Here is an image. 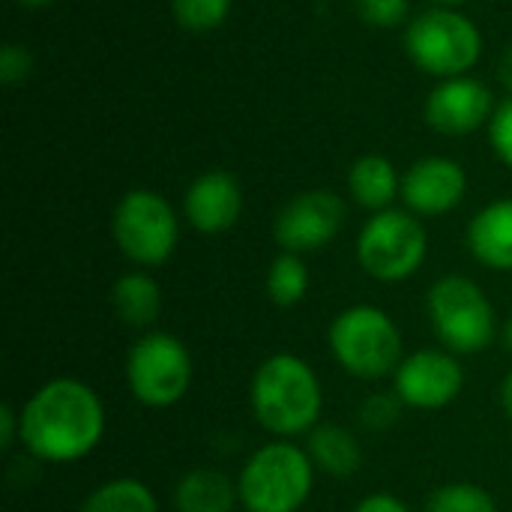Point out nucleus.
<instances>
[{"instance_id":"nucleus-1","label":"nucleus","mask_w":512,"mask_h":512,"mask_svg":"<svg viewBox=\"0 0 512 512\" xmlns=\"http://www.w3.org/2000/svg\"><path fill=\"white\" fill-rule=\"evenodd\" d=\"M21 444L45 465L87 459L105 435V405L78 378H51L21 405Z\"/></svg>"},{"instance_id":"nucleus-2","label":"nucleus","mask_w":512,"mask_h":512,"mask_svg":"<svg viewBox=\"0 0 512 512\" xmlns=\"http://www.w3.org/2000/svg\"><path fill=\"white\" fill-rule=\"evenodd\" d=\"M249 405L261 429L276 438L309 435L321 423L324 390L315 369L297 354L267 357L249 384Z\"/></svg>"},{"instance_id":"nucleus-3","label":"nucleus","mask_w":512,"mask_h":512,"mask_svg":"<svg viewBox=\"0 0 512 512\" xmlns=\"http://www.w3.org/2000/svg\"><path fill=\"white\" fill-rule=\"evenodd\" d=\"M315 489V465L306 447L285 438L261 444L240 468L237 492L246 512H300Z\"/></svg>"},{"instance_id":"nucleus-4","label":"nucleus","mask_w":512,"mask_h":512,"mask_svg":"<svg viewBox=\"0 0 512 512\" xmlns=\"http://www.w3.org/2000/svg\"><path fill=\"white\" fill-rule=\"evenodd\" d=\"M402 42L411 63L438 81L471 75L486 48L483 30L471 15L441 6H429L426 12L414 15L405 27Z\"/></svg>"},{"instance_id":"nucleus-5","label":"nucleus","mask_w":512,"mask_h":512,"mask_svg":"<svg viewBox=\"0 0 512 512\" xmlns=\"http://www.w3.org/2000/svg\"><path fill=\"white\" fill-rule=\"evenodd\" d=\"M327 345L333 360L360 381H381L396 375L399 363L405 360L402 330L384 309L369 303L339 312L327 330Z\"/></svg>"},{"instance_id":"nucleus-6","label":"nucleus","mask_w":512,"mask_h":512,"mask_svg":"<svg viewBox=\"0 0 512 512\" xmlns=\"http://www.w3.org/2000/svg\"><path fill=\"white\" fill-rule=\"evenodd\" d=\"M426 312L438 342L453 354H480L498 336L495 306L468 276H441L426 294Z\"/></svg>"},{"instance_id":"nucleus-7","label":"nucleus","mask_w":512,"mask_h":512,"mask_svg":"<svg viewBox=\"0 0 512 512\" xmlns=\"http://www.w3.org/2000/svg\"><path fill=\"white\" fill-rule=\"evenodd\" d=\"M111 237L135 267H162L180 243V219L156 189H129L111 213Z\"/></svg>"},{"instance_id":"nucleus-8","label":"nucleus","mask_w":512,"mask_h":512,"mask_svg":"<svg viewBox=\"0 0 512 512\" xmlns=\"http://www.w3.org/2000/svg\"><path fill=\"white\" fill-rule=\"evenodd\" d=\"M429 255V234L411 210H381L366 219L357 237V264L375 282L411 279Z\"/></svg>"},{"instance_id":"nucleus-9","label":"nucleus","mask_w":512,"mask_h":512,"mask_svg":"<svg viewBox=\"0 0 512 512\" xmlns=\"http://www.w3.org/2000/svg\"><path fill=\"white\" fill-rule=\"evenodd\" d=\"M192 354L171 333H144L126 357V384L138 405L171 408L192 387Z\"/></svg>"},{"instance_id":"nucleus-10","label":"nucleus","mask_w":512,"mask_h":512,"mask_svg":"<svg viewBox=\"0 0 512 512\" xmlns=\"http://www.w3.org/2000/svg\"><path fill=\"white\" fill-rule=\"evenodd\" d=\"M348 207L333 189H306L294 195L273 222V237L282 252L309 255L336 240L345 228Z\"/></svg>"},{"instance_id":"nucleus-11","label":"nucleus","mask_w":512,"mask_h":512,"mask_svg":"<svg viewBox=\"0 0 512 512\" xmlns=\"http://www.w3.org/2000/svg\"><path fill=\"white\" fill-rule=\"evenodd\" d=\"M462 390L465 369L459 354L447 348H420L408 354L393 375V393L414 411H441L453 405Z\"/></svg>"},{"instance_id":"nucleus-12","label":"nucleus","mask_w":512,"mask_h":512,"mask_svg":"<svg viewBox=\"0 0 512 512\" xmlns=\"http://www.w3.org/2000/svg\"><path fill=\"white\" fill-rule=\"evenodd\" d=\"M495 108L498 102L489 84H483L474 75H459V78H444L429 90L423 117L429 129H435L438 135L465 138L489 126Z\"/></svg>"},{"instance_id":"nucleus-13","label":"nucleus","mask_w":512,"mask_h":512,"mask_svg":"<svg viewBox=\"0 0 512 512\" xmlns=\"http://www.w3.org/2000/svg\"><path fill=\"white\" fill-rule=\"evenodd\" d=\"M468 195V174L450 156H423L402 174V201L414 216L438 219L453 213Z\"/></svg>"},{"instance_id":"nucleus-14","label":"nucleus","mask_w":512,"mask_h":512,"mask_svg":"<svg viewBox=\"0 0 512 512\" xmlns=\"http://www.w3.org/2000/svg\"><path fill=\"white\" fill-rule=\"evenodd\" d=\"M186 222L207 237L231 231L243 216V186L231 171H204L198 174L183 195Z\"/></svg>"},{"instance_id":"nucleus-15","label":"nucleus","mask_w":512,"mask_h":512,"mask_svg":"<svg viewBox=\"0 0 512 512\" xmlns=\"http://www.w3.org/2000/svg\"><path fill=\"white\" fill-rule=\"evenodd\" d=\"M468 252L489 270H512V198L489 201L468 222Z\"/></svg>"},{"instance_id":"nucleus-16","label":"nucleus","mask_w":512,"mask_h":512,"mask_svg":"<svg viewBox=\"0 0 512 512\" xmlns=\"http://www.w3.org/2000/svg\"><path fill=\"white\" fill-rule=\"evenodd\" d=\"M348 192L354 204H360L363 210L381 213L390 210L396 198H402V174L387 156L366 153L357 156L348 171Z\"/></svg>"},{"instance_id":"nucleus-17","label":"nucleus","mask_w":512,"mask_h":512,"mask_svg":"<svg viewBox=\"0 0 512 512\" xmlns=\"http://www.w3.org/2000/svg\"><path fill=\"white\" fill-rule=\"evenodd\" d=\"M306 453L315 471H324L336 480H348L363 468V447L357 435L339 423H318L306 435Z\"/></svg>"},{"instance_id":"nucleus-18","label":"nucleus","mask_w":512,"mask_h":512,"mask_svg":"<svg viewBox=\"0 0 512 512\" xmlns=\"http://www.w3.org/2000/svg\"><path fill=\"white\" fill-rule=\"evenodd\" d=\"M111 309L126 327L150 330L162 315V288L144 270L123 273L111 285Z\"/></svg>"},{"instance_id":"nucleus-19","label":"nucleus","mask_w":512,"mask_h":512,"mask_svg":"<svg viewBox=\"0 0 512 512\" xmlns=\"http://www.w3.org/2000/svg\"><path fill=\"white\" fill-rule=\"evenodd\" d=\"M237 501H240L237 483L213 468H195L183 474L174 489L177 512H234Z\"/></svg>"},{"instance_id":"nucleus-20","label":"nucleus","mask_w":512,"mask_h":512,"mask_svg":"<svg viewBox=\"0 0 512 512\" xmlns=\"http://www.w3.org/2000/svg\"><path fill=\"white\" fill-rule=\"evenodd\" d=\"M75 512H159L153 489L135 477H117L96 486Z\"/></svg>"},{"instance_id":"nucleus-21","label":"nucleus","mask_w":512,"mask_h":512,"mask_svg":"<svg viewBox=\"0 0 512 512\" xmlns=\"http://www.w3.org/2000/svg\"><path fill=\"white\" fill-rule=\"evenodd\" d=\"M309 267L303 261V255L294 252H279L267 270V297L279 306V309H291L297 303L306 300L309 294Z\"/></svg>"},{"instance_id":"nucleus-22","label":"nucleus","mask_w":512,"mask_h":512,"mask_svg":"<svg viewBox=\"0 0 512 512\" xmlns=\"http://www.w3.org/2000/svg\"><path fill=\"white\" fill-rule=\"evenodd\" d=\"M426 512H498V504L477 483H444L429 495Z\"/></svg>"},{"instance_id":"nucleus-23","label":"nucleus","mask_w":512,"mask_h":512,"mask_svg":"<svg viewBox=\"0 0 512 512\" xmlns=\"http://www.w3.org/2000/svg\"><path fill=\"white\" fill-rule=\"evenodd\" d=\"M234 0H171V15L186 33L219 30L231 15Z\"/></svg>"},{"instance_id":"nucleus-24","label":"nucleus","mask_w":512,"mask_h":512,"mask_svg":"<svg viewBox=\"0 0 512 512\" xmlns=\"http://www.w3.org/2000/svg\"><path fill=\"white\" fill-rule=\"evenodd\" d=\"M402 408H405V402L396 393H372V396H366L360 402L357 417H360L363 429H369V432H387V429H393L399 423Z\"/></svg>"},{"instance_id":"nucleus-25","label":"nucleus","mask_w":512,"mask_h":512,"mask_svg":"<svg viewBox=\"0 0 512 512\" xmlns=\"http://www.w3.org/2000/svg\"><path fill=\"white\" fill-rule=\"evenodd\" d=\"M363 24L375 30H396L408 21L411 0H351Z\"/></svg>"},{"instance_id":"nucleus-26","label":"nucleus","mask_w":512,"mask_h":512,"mask_svg":"<svg viewBox=\"0 0 512 512\" xmlns=\"http://www.w3.org/2000/svg\"><path fill=\"white\" fill-rule=\"evenodd\" d=\"M489 144L495 150V156L512 171V96L504 102H498L492 123H489Z\"/></svg>"},{"instance_id":"nucleus-27","label":"nucleus","mask_w":512,"mask_h":512,"mask_svg":"<svg viewBox=\"0 0 512 512\" xmlns=\"http://www.w3.org/2000/svg\"><path fill=\"white\" fill-rule=\"evenodd\" d=\"M30 75H33V54L18 42H6L0 48V81L6 87H15L24 84Z\"/></svg>"},{"instance_id":"nucleus-28","label":"nucleus","mask_w":512,"mask_h":512,"mask_svg":"<svg viewBox=\"0 0 512 512\" xmlns=\"http://www.w3.org/2000/svg\"><path fill=\"white\" fill-rule=\"evenodd\" d=\"M15 441H21V417L12 411V405L0 408V450H9Z\"/></svg>"},{"instance_id":"nucleus-29","label":"nucleus","mask_w":512,"mask_h":512,"mask_svg":"<svg viewBox=\"0 0 512 512\" xmlns=\"http://www.w3.org/2000/svg\"><path fill=\"white\" fill-rule=\"evenodd\" d=\"M354 512H411L408 504H402L396 495H384V492H378V495H369V498H363Z\"/></svg>"},{"instance_id":"nucleus-30","label":"nucleus","mask_w":512,"mask_h":512,"mask_svg":"<svg viewBox=\"0 0 512 512\" xmlns=\"http://www.w3.org/2000/svg\"><path fill=\"white\" fill-rule=\"evenodd\" d=\"M498 81H501V87L512 96V42L504 48V54L498 60Z\"/></svg>"},{"instance_id":"nucleus-31","label":"nucleus","mask_w":512,"mask_h":512,"mask_svg":"<svg viewBox=\"0 0 512 512\" xmlns=\"http://www.w3.org/2000/svg\"><path fill=\"white\" fill-rule=\"evenodd\" d=\"M501 408H504V414L510 417L512 423V372L504 378V384H501Z\"/></svg>"},{"instance_id":"nucleus-32","label":"nucleus","mask_w":512,"mask_h":512,"mask_svg":"<svg viewBox=\"0 0 512 512\" xmlns=\"http://www.w3.org/2000/svg\"><path fill=\"white\" fill-rule=\"evenodd\" d=\"M18 6H24V9H48L51 3H57V0H15Z\"/></svg>"},{"instance_id":"nucleus-33","label":"nucleus","mask_w":512,"mask_h":512,"mask_svg":"<svg viewBox=\"0 0 512 512\" xmlns=\"http://www.w3.org/2000/svg\"><path fill=\"white\" fill-rule=\"evenodd\" d=\"M432 6H441V9H462L468 0H429Z\"/></svg>"},{"instance_id":"nucleus-34","label":"nucleus","mask_w":512,"mask_h":512,"mask_svg":"<svg viewBox=\"0 0 512 512\" xmlns=\"http://www.w3.org/2000/svg\"><path fill=\"white\" fill-rule=\"evenodd\" d=\"M504 339H507V348L512 351V315L507 318V327H504Z\"/></svg>"}]
</instances>
